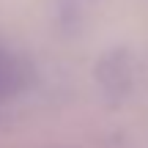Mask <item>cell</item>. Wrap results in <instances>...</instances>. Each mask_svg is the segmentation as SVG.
I'll use <instances>...</instances> for the list:
<instances>
[{"mask_svg":"<svg viewBox=\"0 0 148 148\" xmlns=\"http://www.w3.org/2000/svg\"><path fill=\"white\" fill-rule=\"evenodd\" d=\"M16 85H19V63L0 55V96L16 90Z\"/></svg>","mask_w":148,"mask_h":148,"instance_id":"cell-1","label":"cell"}]
</instances>
